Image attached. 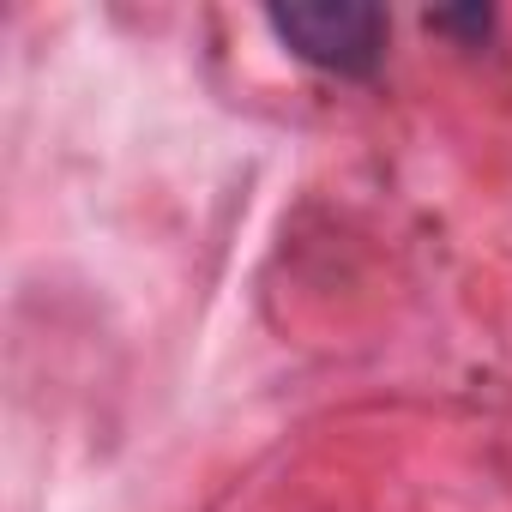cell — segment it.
Returning a JSON list of instances; mask_svg holds the SVG:
<instances>
[{
  "label": "cell",
  "mask_w": 512,
  "mask_h": 512,
  "mask_svg": "<svg viewBox=\"0 0 512 512\" xmlns=\"http://www.w3.org/2000/svg\"><path fill=\"white\" fill-rule=\"evenodd\" d=\"M266 19L296 61L338 79H368L386 55V13L368 0H290Z\"/></svg>",
  "instance_id": "6da1fadb"
}]
</instances>
